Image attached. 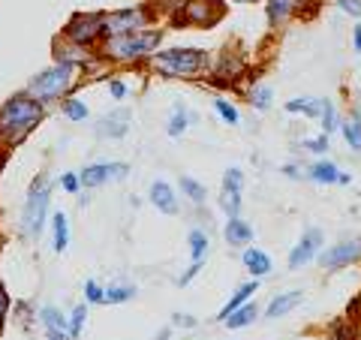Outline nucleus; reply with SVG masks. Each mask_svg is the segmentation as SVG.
<instances>
[{"label":"nucleus","instance_id":"4468645a","mask_svg":"<svg viewBox=\"0 0 361 340\" xmlns=\"http://www.w3.org/2000/svg\"><path fill=\"white\" fill-rule=\"evenodd\" d=\"M298 304H301V292H283V296H277L274 301L268 304L265 316L268 320H277V316H286L292 308H298Z\"/></svg>","mask_w":361,"mask_h":340},{"label":"nucleus","instance_id":"e433bc0d","mask_svg":"<svg viewBox=\"0 0 361 340\" xmlns=\"http://www.w3.org/2000/svg\"><path fill=\"white\" fill-rule=\"evenodd\" d=\"M307 148H310L313 154H322L325 148H329V135H325V133H322V135H316V139L307 142Z\"/></svg>","mask_w":361,"mask_h":340},{"label":"nucleus","instance_id":"f257e3e1","mask_svg":"<svg viewBox=\"0 0 361 340\" xmlns=\"http://www.w3.org/2000/svg\"><path fill=\"white\" fill-rule=\"evenodd\" d=\"M39 115H42V109H39L37 99H30L25 94L13 97L4 109H0V139L18 142L27 130H33V123L39 121Z\"/></svg>","mask_w":361,"mask_h":340},{"label":"nucleus","instance_id":"a211bd4d","mask_svg":"<svg viewBox=\"0 0 361 340\" xmlns=\"http://www.w3.org/2000/svg\"><path fill=\"white\" fill-rule=\"evenodd\" d=\"M298 0H268V21L271 25H280V21H286V16L295 9Z\"/></svg>","mask_w":361,"mask_h":340},{"label":"nucleus","instance_id":"412c9836","mask_svg":"<svg viewBox=\"0 0 361 340\" xmlns=\"http://www.w3.org/2000/svg\"><path fill=\"white\" fill-rule=\"evenodd\" d=\"M310 178L319 181V184H334V181L341 178V172H337V166H331V163H316L310 169Z\"/></svg>","mask_w":361,"mask_h":340},{"label":"nucleus","instance_id":"49530a36","mask_svg":"<svg viewBox=\"0 0 361 340\" xmlns=\"http://www.w3.org/2000/svg\"><path fill=\"white\" fill-rule=\"evenodd\" d=\"M355 49H358V51H361V25H358V28H355Z\"/></svg>","mask_w":361,"mask_h":340},{"label":"nucleus","instance_id":"f8f14e48","mask_svg":"<svg viewBox=\"0 0 361 340\" xmlns=\"http://www.w3.org/2000/svg\"><path fill=\"white\" fill-rule=\"evenodd\" d=\"M127 121H130V111L127 109H118V111H111V115H106L103 121H99L97 133L99 135H109V139H118V135L127 133Z\"/></svg>","mask_w":361,"mask_h":340},{"label":"nucleus","instance_id":"a19ab883","mask_svg":"<svg viewBox=\"0 0 361 340\" xmlns=\"http://www.w3.org/2000/svg\"><path fill=\"white\" fill-rule=\"evenodd\" d=\"M78 184H82V181H78L75 175H66V178H63V190H70V193H75Z\"/></svg>","mask_w":361,"mask_h":340},{"label":"nucleus","instance_id":"9b49d317","mask_svg":"<svg viewBox=\"0 0 361 340\" xmlns=\"http://www.w3.org/2000/svg\"><path fill=\"white\" fill-rule=\"evenodd\" d=\"M358 256H361V244L358 241L337 244V247H331V250L322 253V268H341V265H349Z\"/></svg>","mask_w":361,"mask_h":340},{"label":"nucleus","instance_id":"f704fd0d","mask_svg":"<svg viewBox=\"0 0 361 340\" xmlns=\"http://www.w3.org/2000/svg\"><path fill=\"white\" fill-rule=\"evenodd\" d=\"M253 106L256 109H268L271 106V87H256L253 90Z\"/></svg>","mask_w":361,"mask_h":340},{"label":"nucleus","instance_id":"5701e85b","mask_svg":"<svg viewBox=\"0 0 361 340\" xmlns=\"http://www.w3.org/2000/svg\"><path fill=\"white\" fill-rule=\"evenodd\" d=\"M343 139L349 142V148L353 151H361V121L358 118H349L343 123Z\"/></svg>","mask_w":361,"mask_h":340},{"label":"nucleus","instance_id":"20e7f679","mask_svg":"<svg viewBox=\"0 0 361 340\" xmlns=\"http://www.w3.org/2000/svg\"><path fill=\"white\" fill-rule=\"evenodd\" d=\"M73 85V63H58L51 70H45L30 82V94L37 99H54L61 97L66 87Z\"/></svg>","mask_w":361,"mask_h":340},{"label":"nucleus","instance_id":"7c9ffc66","mask_svg":"<svg viewBox=\"0 0 361 340\" xmlns=\"http://www.w3.org/2000/svg\"><path fill=\"white\" fill-rule=\"evenodd\" d=\"M241 181H244L241 169H229L226 178H223V190H241Z\"/></svg>","mask_w":361,"mask_h":340},{"label":"nucleus","instance_id":"0eeeda50","mask_svg":"<svg viewBox=\"0 0 361 340\" xmlns=\"http://www.w3.org/2000/svg\"><path fill=\"white\" fill-rule=\"evenodd\" d=\"M99 33H103V16H75L70 25H66V37L75 40L78 45L94 42Z\"/></svg>","mask_w":361,"mask_h":340},{"label":"nucleus","instance_id":"ddd939ff","mask_svg":"<svg viewBox=\"0 0 361 340\" xmlns=\"http://www.w3.org/2000/svg\"><path fill=\"white\" fill-rule=\"evenodd\" d=\"M151 202L160 211H166V214H175L178 211V202H175V193H172V187L169 184H163V181H157V184H151Z\"/></svg>","mask_w":361,"mask_h":340},{"label":"nucleus","instance_id":"473e14b6","mask_svg":"<svg viewBox=\"0 0 361 340\" xmlns=\"http://www.w3.org/2000/svg\"><path fill=\"white\" fill-rule=\"evenodd\" d=\"M66 118H73V121H85L87 118V109L78 103V99H70V103H66Z\"/></svg>","mask_w":361,"mask_h":340},{"label":"nucleus","instance_id":"c85d7f7f","mask_svg":"<svg viewBox=\"0 0 361 340\" xmlns=\"http://www.w3.org/2000/svg\"><path fill=\"white\" fill-rule=\"evenodd\" d=\"M214 109L220 111V118H223L226 123H238V111H235L229 103H226V99H214Z\"/></svg>","mask_w":361,"mask_h":340},{"label":"nucleus","instance_id":"4c0bfd02","mask_svg":"<svg viewBox=\"0 0 361 340\" xmlns=\"http://www.w3.org/2000/svg\"><path fill=\"white\" fill-rule=\"evenodd\" d=\"M337 4H341V9H346L349 16L361 18V0H337Z\"/></svg>","mask_w":361,"mask_h":340},{"label":"nucleus","instance_id":"6e6552de","mask_svg":"<svg viewBox=\"0 0 361 340\" xmlns=\"http://www.w3.org/2000/svg\"><path fill=\"white\" fill-rule=\"evenodd\" d=\"M123 175H127V163H94L85 169L78 181H82V187H99L106 181H118Z\"/></svg>","mask_w":361,"mask_h":340},{"label":"nucleus","instance_id":"dca6fc26","mask_svg":"<svg viewBox=\"0 0 361 340\" xmlns=\"http://www.w3.org/2000/svg\"><path fill=\"white\" fill-rule=\"evenodd\" d=\"M226 238H229V244H250L253 229H250V226H247L244 220L229 217V226H226Z\"/></svg>","mask_w":361,"mask_h":340},{"label":"nucleus","instance_id":"4be33fe9","mask_svg":"<svg viewBox=\"0 0 361 340\" xmlns=\"http://www.w3.org/2000/svg\"><path fill=\"white\" fill-rule=\"evenodd\" d=\"M286 111H304V115H322V99H292V103H286Z\"/></svg>","mask_w":361,"mask_h":340},{"label":"nucleus","instance_id":"a18cd8bd","mask_svg":"<svg viewBox=\"0 0 361 340\" xmlns=\"http://www.w3.org/2000/svg\"><path fill=\"white\" fill-rule=\"evenodd\" d=\"M49 340H73L70 332H54V328H49Z\"/></svg>","mask_w":361,"mask_h":340},{"label":"nucleus","instance_id":"423d86ee","mask_svg":"<svg viewBox=\"0 0 361 340\" xmlns=\"http://www.w3.org/2000/svg\"><path fill=\"white\" fill-rule=\"evenodd\" d=\"M145 25H148V16L142 9H121V13H111L103 18V33L127 37V33H139Z\"/></svg>","mask_w":361,"mask_h":340},{"label":"nucleus","instance_id":"79ce46f5","mask_svg":"<svg viewBox=\"0 0 361 340\" xmlns=\"http://www.w3.org/2000/svg\"><path fill=\"white\" fill-rule=\"evenodd\" d=\"M6 308H9V296L4 292V286H0V320L6 316Z\"/></svg>","mask_w":361,"mask_h":340},{"label":"nucleus","instance_id":"6ab92c4d","mask_svg":"<svg viewBox=\"0 0 361 340\" xmlns=\"http://www.w3.org/2000/svg\"><path fill=\"white\" fill-rule=\"evenodd\" d=\"M66 244H70V220H66V214H54V250L63 253Z\"/></svg>","mask_w":361,"mask_h":340},{"label":"nucleus","instance_id":"c756f323","mask_svg":"<svg viewBox=\"0 0 361 340\" xmlns=\"http://www.w3.org/2000/svg\"><path fill=\"white\" fill-rule=\"evenodd\" d=\"M322 127H325V135L337 127V123H334V106L329 103V99H322Z\"/></svg>","mask_w":361,"mask_h":340},{"label":"nucleus","instance_id":"37998d69","mask_svg":"<svg viewBox=\"0 0 361 340\" xmlns=\"http://www.w3.org/2000/svg\"><path fill=\"white\" fill-rule=\"evenodd\" d=\"M123 94H127V85H123V82H111V97H123Z\"/></svg>","mask_w":361,"mask_h":340},{"label":"nucleus","instance_id":"1a4fd4ad","mask_svg":"<svg viewBox=\"0 0 361 340\" xmlns=\"http://www.w3.org/2000/svg\"><path fill=\"white\" fill-rule=\"evenodd\" d=\"M220 0H190L184 9V21H190V25H214V21H220Z\"/></svg>","mask_w":361,"mask_h":340},{"label":"nucleus","instance_id":"b1692460","mask_svg":"<svg viewBox=\"0 0 361 340\" xmlns=\"http://www.w3.org/2000/svg\"><path fill=\"white\" fill-rule=\"evenodd\" d=\"M190 253H193V262H202V256L208 253V238L205 232H190Z\"/></svg>","mask_w":361,"mask_h":340},{"label":"nucleus","instance_id":"c03bdc74","mask_svg":"<svg viewBox=\"0 0 361 340\" xmlns=\"http://www.w3.org/2000/svg\"><path fill=\"white\" fill-rule=\"evenodd\" d=\"M175 325H184V328H193L196 325V320H193V316H175Z\"/></svg>","mask_w":361,"mask_h":340},{"label":"nucleus","instance_id":"393cba45","mask_svg":"<svg viewBox=\"0 0 361 340\" xmlns=\"http://www.w3.org/2000/svg\"><path fill=\"white\" fill-rule=\"evenodd\" d=\"M135 296V286H111L103 292V301L106 304H121V301H130Z\"/></svg>","mask_w":361,"mask_h":340},{"label":"nucleus","instance_id":"de8ad7c7","mask_svg":"<svg viewBox=\"0 0 361 340\" xmlns=\"http://www.w3.org/2000/svg\"><path fill=\"white\" fill-rule=\"evenodd\" d=\"M238 4H253V0H238Z\"/></svg>","mask_w":361,"mask_h":340},{"label":"nucleus","instance_id":"cd10ccee","mask_svg":"<svg viewBox=\"0 0 361 340\" xmlns=\"http://www.w3.org/2000/svg\"><path fill=\"white\" fill-rule=\"evenodd\" d=\"M42 322H45V328H54V332H66V320L54 308L42 310Z\"/></svg>","mask_w":361,"mask_h":340},{"label":"nucleus","instance_id":"58836bf2","mask_svg":"<svg viewBox=\"0 0 361 340\" xmlns=\"http://www.w3.org/2000/svg\"><path fill=\"white\" fill-rule=\"evenodd\" d=\"M85 292H87V301H103V289H99L94 280L85 283Z\"/></svg>","mask_w":361,"mask_h":340},{"label":"nucleus","instance_id":"f03ea898","mask_svg":"<svg viewBox=\"0 0 361 340\" xmlns=\"http://www.w3.org/2000/svg\"><path fill=\"white\" fill-rule=\"evenodd\" d=\"M160 42V30H151V33H127V37H111L106 51L118 61H139L145 54H151Z\"/></svg>","mask_w":361,"mask_h":340},{"label":"nucleus","instance_id":"2f4dec72","mask_svg":"<svg viewBox=\"0 0 361 340\" xmlns=\"http://www.w3.org/2000/svg\"><path fill=\"white\" fill-rule=\"evenodd\" d=\"M187 130V118H184V111L175 109V115H172V123H169V135H180Z\"/></svg>","mask_w":361,"mask_h":340},{"label":"nucleus","instance_id":"2eb2a0df","mask_svg":"<svg viewBox=\"0 0 361 340\" xmlns=\"http://www.w3.org/2000/svg\"><path fill=\"white\" fill-rule=\"evenodd\" d=\"M244 265L250 268V274L265 277L268 271H271V259H268L262 250H256V247H250V250H244Z\"/></svg>","mask_w":361,"mask_h":340},{"label":"nucleus","instance_id":"7ed1b4c3","mask_svg":"<svg viewBox=\"0 0 361 340\" xmlns=\"http://www.w3.org/2000/svg\"><path fill=\"white\" fill-rule=\"evenodd\" d=\"M157 70H163L166 75H193L202 70L205 63V51L199 49H172V51H163L157 54Z\"/></svg>","mask_w":361,"mask_h":340},{"label":"nucleus","instance_id":"c9c22d12","mask_svg":"<svg viewBox=\"0 0 361 340\" xmlns=\"http://www.w3.org/2000/svg\"><path fill=\"white\" fill-rule=\"evenodd\" d=\"M331 340H355V332H353L349 325H334Z\"/></svg>","mask_w":361,"mask_h":340},{"label":"nucleus","instance_id":"39448f33","mask_svg":"<svg viewBox=\"0 0 361 340\" xmlns=\"http://www.w3.org/2000/svg\"><path fill=\"white\" fill-rule=\"evenodd\" d=\"M45 211H49V181L39 178L37 184H33L27 202H25V229H27V235H39L42 232Z\"/></svg>","mask_w":361,"mask_h":340},{"label":"nucleus","instance_id":"ea45409f","mask_svg":"<svg viewBox=\"0 0 361 340\" xmlns=\"http://www.w3.org/2000/svg\"><path fill=\"white\" fill-rule=\"evenodd\" d=\"M199 268H202V262H193V265H190V268H187V274H184V277H180V280H178V283H180V286H184V283H190V280H193V277L199 274Z\"/></svg>","mask_w":361,"mask_h":340},{"label":"nucleus","instance_id":"aec40b11","mask_svg":"<svg viewBox=\"0 0 361 340\" xmlns=\"http://www.w3.org/2000/svg\"><path fill=\"white\" fill-rule=\"evenodd\" d=\"M253 320H256V308H253V304H241V308L226 316L223 322L229 325V328H244V325H250Z\"/></svg>","mask_w":361,"mask_h":340},{"label":"nucleus","instance_id":"f3484780","mask_svg":"<svg viewBox=\"0 0 361 340\" xmlns=\"http://www.w3.org/2000/svg\"><path fill=\"white\" fill-rule=\"evenodd\" d=\"M253 292H256V280H253V283H244V286H238V292H235V296L229 298V304H226V308L220 310V322H223V320H226V316H229V313H235V310H238L241 304H244L247 298L253 296Z\"/></svg>","mask_w":361,"mask_h":340},{"label":"nucleus","instance_id":"bb28decb","mask_svg":"<svg viewBox=\"0 0 361 340\" xmlns=\"http://www.w3.org/2000/svg\"><path fill=\"white\" fill-rule=\"evenodd\" d=\"M223 208L229 211V217H238V208H241V190H223Z\"/></svg>","mask_w":361,"mask_h":340},{"label":"nucleus","instance_id":"a878e982","mask_svg":"<svg viewBox=\"0 0 361 340\" xmlns=\"http://www.w3.org/2000/svg\"><path fill=\"white\" fill-rule=\"evenodd\" d=\"M180 190H184L187 196L196 202V205H199V202H205V187H202L199 181H193V178H180Z\"/></svg>","mask_w":361,"mask_h":340},{"label":"nucleus","instance_id":"9d476101","mask_svg":"<svg viewBox=\"0 0 361 340\" xmlns=\"http://www.w3.org/2000/svg\"><path fill=\"white\" fill-rule=\"evenodd\" d=\"M319 244H322V232H319V229H310V232L295 244V250L289 253V268L307 265L310 259L316 256V250H319Z\"/></svg>","mask_w":361,"mask_h":340},{"label":"nucleus","instance_id":"72a5a7b5","mask_svg":"<svg viewBox=\"0 0 361 340\" xmlns=\"http://www.w3.org/2000/svg\"><path fill=\"white\" fill-rule=\"evenodd\" d=\"M85 316H87V310H85V308H75V310H73V322H70V337H78V332H82V325H85Z\"/></svg>","mask_w":361,"mask_h":340}]
</instances>
